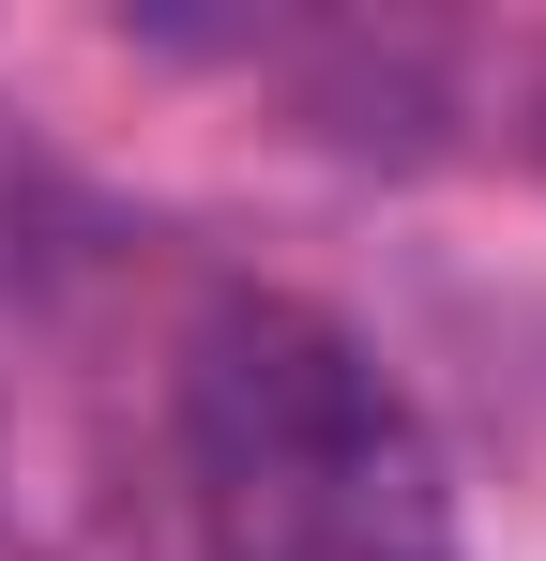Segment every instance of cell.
<instances>
[{"label": "cell", "mask_w": 546, "mask_h": 561, "mask_svg": "<svg viewBox=\"0 0 546 561\" xmlns=\"http://www.w3.org/2000/svg\"><path fill=\"white\" fill-rule=\"evenodd\" d=\"M168 485L197 561H470L441 425L350 319L213 288L168 350Z\"/></svg>", "instance_id": "6da1fadb"}]
</instances>
